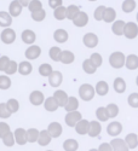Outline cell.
<instances>
[{
	"label": "cell",
	"mask_w": 138,
	"mask_h": 151,
	"mask_svg": "<svg viewBox=\"0 0 138 151\" xmlns=\"http://www.w3.org/2000/svg\"><path fill=\"white\" fill-rule=\"evenodd\" d=\"M96 96V88L90 83H82L79 87V97L84 102H90Z\"/></svg>",
	"instance_id": "6da1fadb"
},
{
	"label": "cell",
	"mask_w": 138,
	"mask_h": 151,
	"mask_svg": "<svg viewBox=\"0 0 138 151\" xmlns=\"http://www.w3.org/2000/svg\"><path fill=\"white\" fill-rule=\"evenodd\" d=\"M109 64L114 69H121L126 64V56L121 51H115L109 56Z\"/></svg>",
	"instance_id": "7a4b0ae2"
},
{
	"label": "cell",
	"mask_w": 138,
	"mask_h": 151,
	"mask_svg": "<svg viewBox=\"0 0 138 151\" xmlns=\"http://www.w3.org/2000/svg\"><path fill=\"white\" fill-rule=\"evenodd\" d=\"M80 120H82V114L79 110L67 112L66 116H64V122L68 127H75Z\"/></svg>",
	"instance_id": "3957f363"
},
{
	"label": "cell",
	"mask_w": 138,
	"mask_h": 151,
	"mask_svg": "<svg viewBox=\"0 0 138 151\" xmlns=\"http://www.w3.org/2000/svg\"><path fill=\"white\" fill-rule=\"evenodd\" d=\"M0 40L6 45H11L16 41V32L12 28H4L0 33Z\"/></svg>",
	"instance_id": "277c9868"
},
{
	"label": "cell",
	"mask_w": 138,
	"mask_h": 151,
	"mask_svg": "<svg viewBox=\"0 0 138 151\" xmlns=\"http://www.w3.org/2000/svg\"><path fill=\"white\" fill-rule=\"evenodd\" d=\"M124 36L126 39H136L138 36V24L136 22H127L126 26H125V30H124Z\"/></svg>",
	"instance_id": "5b68a950"
},
{
	"label": "cell",
	"mask_w": 138,
	"mask_h": 151,
	"mask_svg": "<svg viewBox=\"0 0 138 151\" xmlns=\"http://www.w3.org/2000/svg\"><path fill=\"white\" fill-rule=\"evenodd\" d=\"M82 42L87 48H95L98 45L99 39L95 33H86L82 37Z\"/></svg>",
	"instance_id": "8992f818"
},
{
	"label": "cell",
	"mask_w": 138,
	"mask_h": 151,
	"mask_svg": "<svg viewBox=\"0 0 138 151\" xmlns=\"http://www.w3.org/2000/svg\"><path fill=\"white\" fill-rule=\"evenodd\" d=\"M41 55V47L38 46V45H30L26 52H24V56L28 60H34V59H38Z\"/></svg>",
	"instance_id": "52a82bcc"
},
{
	"label": "cell",
	"mask_w": 138,
	"mask_h": 151,
	"mask_svg": "<svg viewBox=\"0 0 138 151\" xmlns=\"http://www.w3.org/2000/svg\"><path fill=\"white\" fill-rule=\"evenodd\" d=\"M121 132H122V124L118 121H113L107 126V133L113 138H116L118 135H120Z\"/></svg>",
	"instance_id": "ba28073f"
},
{
	"label": "cell",
	"mask_w": 138,
	"mask_h": 151,
	"mask_svg": "<svg viewBox=\"0 0 138 151\" xmlns=\"http://www.w3.org/2000/svg\"><path fill=\"white\" fill-rule=\"evenodd\" d=\"M113 150L114 151H130L131 149L129 147L127 143L125 142V139H121V138H113V140L110 142Z\"/></svg>",
	"instance_id": "9c48e42d"
},
{
	"label": "cell",
	"mask_w": 138,
	"mask_h": 151,
	"mask_svg": "<svg viewBox=\"0 0 138 151\" xmlns=\"http://www.w3.org/2000/svg\"><path fill=\"white\" fill-rule=\"evenodd\" d=\"M15 139H16V144L23 146L28 143V137H27V129L24 128H16L15 129Z\"/></svg>",
	"instance_id": "30bf717a"
},
{
	"label": "cell",
	"mask_w": 138,
	"mask_h": 151,
	"mask_svg": "<svg viewBox=\"0 0 138 151\" xmlns=\"http://www.w3.org/2000/svg\"><path fill=\"white\" fill-rule=\"evenodd\" d=\"M45 96L41 91H33L30 94H29V102L35 105V106H39L41 104L45 103Z\"/></svg>",
	"instance_id": "8fae6325"
},
{
	"label": "cell",
	"mask_w": 138,
	"mask_h": 151,
	"mask_svg": "<svg viewBox=\"0 0 138 151\" xmlns=\"http://www.w3.org/2000/svg\"><path fill=\"white\" fill-rule=\"evenodd\" d=\"M62 82H63V75H62L61 71L58 70H53V73L48 76V83L50 86H52V87H59L62 85Z\"/></svg>",
	"instance_id": "7c38bea8"
},
{
	"label": "cell",
	"mask_w": 138,
	"mask_h": 151,
	"mask_svg": "<svg viewBox=\"0 0 138 151\" xmlns=\"http://www.w3.org/2000/svg\"><path fill=\"white\" fill-rule=\"evenodd\" d=\"M23 5L20 3V0H12L9 5V12L12 17H18L22 14V10H23Z\"/></svg>",
	"instance_id": "4fadbf2b"
},
{
	"label": "cell",
	"mask_w": 138,
	"mask_h": 151,
	"mask_svg": "<svg viewBox=\"0 0 138 151\" xmlns=\"http://www.w3.org/2000/svg\"><path fill=\"white\" fill-rule=\"evenodd\" d=\"M87 23H89V15L84 11H80L79 15L73 19V24L78 28H84L85 26H87Z\"/></svg>",
	"instance_id": "5bb4252c"
},
{
	"label": "cell",
	"mask_w": 138,
	"mask_h": 151,
	"mask_svg": "<svg viewBox=\"0 0 138 151\" xmlns=\"http://www.w3.org/2000/svg\"><path fill=\"white\" fill-rule=\"evenodd\" d=\"M47 131L52 138H59L62 133H63V127H62V124L59 122H51L48 124Z\"/></svg>",
	"instance_id": "9a60e30c"
},
{
	"label": "cell",
	"mask_w": 138,
	"mask_h": 151,
	"mask_svg": "<svg viewBox=\"0 0 138 151\" xmlns=\"http://www.w3.org/2000/svg\"><path fill=\"white\" fill-rule=\"evenodd\" d=\"M21 39H22V41L24 44H27V45H34V42L36 40V34L32 29H26V30L22 32Z\"/></svg>",
	"instance_id": "2e32d148"
},
{
	"label": "cell",
	"mask_w": 138,
	"mask_h": 151,
	"mask_svg": "<svg viewBox=\"0 0 138 151\" xmlns=\"http://www.w3.org/2000/svg\"><path fill=\"white\" fill-rule=\"evenodd\" d=\"M68 39H69V34H68V32L66 29L59 28V29H56L55 30V33H53V40L56 42L64 44V42L68 41Z\"/></svg>",
	"instance_id": "e0dca14e"
},
{
	"label": "cell",
	"mask_w": 138,
	"mask_h": 151,
	"mask_svg": "<svg viewBox=\"0 0 138 151\" xmlns=\"http://www.w3.org/2000/svg\"><path fill=\"white\" fill-rule=\"evenodd\" d=\"M75 132L80 135H85V134H89V129H90V121L87 120H80L77 126H75Z\"/></svg>",
	"instance_id": "ac0fdd59"
},
{
	"label": "cell",
	"mask_w": 138,
	"mask_h": 151,
	"mask_svg": "<svg viewBox=\"0 0 138 151\" xmlns=\"http://www.w3.org/2000/svg\"><path fill=\"white\" fill-rule=\"evenodd\" d=\"M101 121L98 120H93V121H90V129H89V135L91 138H96L101 134L102 132V124L99 123Z\"/></svg>",
	"instance_id": "d6986e66"
},
{
	"label": "cell",
	"mask_w": 138,
	"mask_h": 151,
	"mask_svg": "<svg viewBox=\"0 0 138 151\" xmlns=\"http://www.w3.org/2000/svg\"><path fill=\"white\" fill-rule=\"evenodd\" d=\"M125 26H126V22H124L122 19H116L114 23L111 24V32H113V34L116 35V36L124 35Z\"/></svg>",
	"instance_id": "ffe728a7"
},
{
	"label": "cell",
	"mask_w": 138,
	"mask_h": 151,
	"mask_svg": "<svg viewBox=\"0 0 138 151\" xmlns=\"http://www.w3.org/2000/svg\"><path fill=\"white\" fill-rule=\"evenodd\" d=\"M43 105H44L45 110H46V111H48V112H55V111L59 108V104L57 103V100L55 99V97H53V96H52V97L46 98V99H45V103H44Z\"/></svg>",
	"instance_id": "44dd1931"
},
{
	"label": "cell",
	"mask_w": 138,
	"mask_h": 151,
	"mask_svg": "<svg viewBox=\"0 0 138 151\" xmlns=\"http://www.w3.org/2000/svg\"><path fill=\"white\" fill-rule=\"evenodd\" d=\"M33 71V65L29 60H23L18 64V73L23 76H27V75H30Z\"/></svg>",
	"instance_id": "7402d4cb"
},
{
	"label": "cell",
	"mask_w": 138,
	"mask_h": 151,
	"mask_svg": "<svg viewBox=\"0 0 138 151\" xmlns=\"http://www.w3.org/2000/svg\"><path fill=\"white\" fill-rule=\"evenodd\" d=\"M53 97H55V99L57 100V103L59 104V106H62V108H64V105L67 104V102H68V94L66 93V91H63V90H57V91H55V93H53Z\"/></svg>",
	"instance_id": "603a6c76"
},
{
	"label": "cell",
	"mask_w": 138,
	"mask_h": 151,
	"mask_svg": "<svg viewBox=\"0 0 138 151\" xmlns=\"http://www.w3.org/2000/svg\"><path fill=\"white\" fill-rule=\"evenodd\" d=\"M52 140V137L51 134L48 133L47 129H44V131H40V134H39V139H38V144L40 146H47Z\"/></svg>",
	"instance_id": "cb8c5ba5"
},
{
	"label": "cell",
	"mask_w": 138,
	"mask_h": 151,
	"mask_svg": "<svg viewBox=\"0 0 138 151\" xmlns=\"http://www.w3.org/2000/svg\"><path fill=\"white\" fill-rule=\"evenodd\" d=\"M12 17L10 15V12L6 11H1L0 12V26L3 28H10V26L12 24Z\"/></svg>",
	"instance_id": "d4e9b609"
},
{
	"label": "cell",
	"mask_w": 138,
	"mask_h": 151,
	"mask_svg": "<svg viewBox=\"0 0 138 151\" xmlns=\"http://www.w3.org/2000/svg\"><path fill=\"white\" fill-rule=\"evenodd\" d=\"M95 88H96V93H97L98 96H102V97H103V96L108 94V92H109V85H108L107 81L101 80V81H98V82L96 83Z\"/></svg>",
	"instance_id": "484cf974"
},
{
	"label": "cell",
	"mask_w": 138,
	"mask_h": 151,
	"mask_svg": "<svg viewBox=\"0 0 138 151\" xmlns=\"http://www.w3.org/2000/svg\"><path fill=\"white\" fill-rule=\"evenodd\" d=\"M79 105H80V103H79V100H78L77 97H69L67 104L64 105V110H66L67 112L75 111V110L79 109Z\"/></svg>",
	"instance_id": "4316f807"
},
{
	"label": "cell",
	"mask_w": 138,
	"mask_h": 151,
	"mask_svg": "<svg viewBox=\"0 0 138 151\" xmlns=\"http://www.w3.org/2000/svg\"><path fill=\"white\" fill-rule=\"evenodd\" d=\"M113 87H114V91L116 93H124L125 91H126L127 86H126V81H125L122 78H116L114 80V83H113Z\"/></svg>",
	"instance_id": "83f0119b"
},
{
	"label": "cell",
	"mask_w": 138,
	"mask_h": 151,
	"mask_svg": "<svg viewBox=\"0 0 138 151\" xmlns=\"http://www.w3.org/2000/svg\"><path fill=\"white\" fill-rule=\"evenodd\" d=\"M129 70H136L138 69V56L136 55H129L126 57V64H125Z\"/></svg>",
	"instance_id": "f1b7e54d"
},
{
	"label": "cell",
	"mask_w": 138,
	"mask_h": 151,
	"mask_svg": "<svg viewBox=\"0 0 138 151\" xmlns=\"http://www.w3.org/2000/svg\"><path fill=\"white\" fill-rule=\"evenodd\" d=\"M96 116H97V120L101 121V122H107L110 119L109 112L107 110V106H99V108H97Z\"/></svg>",
	"instance_id": "f546056e"
},
{
	"label": "cell",
	"mask_w": 138,
	"mask_h": 151,
	"mask_svg": "<svg viewBox=\"0 0 138 151\" xmlns=\"http://www.w3.org/2000/svg\"><path fill=\"white\" fill-rule=\"evenodd\" d=\"M103 21L105 23H114L116 21V11L114 7H107V10L104 12Z\"/></svg>",
	"instance_id": "4dcf8cb0"
},
{
	"label": "cell",
	"mask_w": 138,
	"mask_h": 151,
	"mask_svg": "<svg viewBox=\"0 0 138 151\" xmlns=\"http://www.w3.org/2000/svg\"><path fill=\"white\" fill-rule=\"evenodd\" d=\"M136 6H137L136 0H124L121 9L125 14H131V12H133L136 10Z\"/></svg>",
	"instance_id": "1f68e13d"
},
{
	"label": "cell",
	"mask_w": 138,
	"mask_h": 151,
	"mask_svg": "<svg viewBox=\"0 0 138 151\" xmlns=\"http://www.w3.org/2000/svg\"><path fill=\"white\" fill-rule=\"evenodd\" d=\"M82 70H84L87 75H92V74L96 73L97 67L93 64L92 60L89 58V59H85V60L82 62Z\"/></svg>",
	"instance_id": "d6a6232c"
},
{
	"label": "cell",
	"mask_w": 138,
	"mask_h": 151,
	"mask_svg": "<svg viewBox=\"0 0 138 151\" xmlns=\"http://www.w3.org/2000/svg\"><path fill=\"white\" fill-rule=\"evenodd\" d=\"M62 50L59 48V46H52L48 51V56L53 62H61V57H62Z\"/></svg>",
	"instance_id": "836d02e7"
},
{
	"label": "cell",
	"mask_w": 138,
	"mask_h": 151,
	"mask_svg": "<svg viewBox=\"0 0 138 151\" xmlns=\"http://www.w3.org/2000/svg\"><path fill=\"white\" fill-rule=\"evenodd\" d=\"M125 142L127 143V145L131 150H133L138 146V135L136 133H129L125 137Z\"/></svg>",
	"instance_id": "e575fe53"
},
{
	"label": "cell",
	"mask_w": 138,
	"mask_h": 151,
	"mask_svg": "<svg viewBox=\"0 0 138 151\" xmlns=\"http://www.w3.org/2000/svg\"><path fill=\"white\" fill-rule=\"evenodd\" d=\"M79 149V143L70 138V139H66L63 142V150L64 151H77Z\"/></svg>",
	"instance_id": "d590c367"
},
{
	"label": "cell",
	"mask_w": 138,
	"mask_h": 151,
	"mask_svg": "<svg viewBox=\"0 0 138 151\" xmlns=\"http://www.w3.org/2000/svg\"><path fill=\"white\" fill-rule=\"evenodd\" d=\"M75 60V55L72 52V51H68V50H64L62 52V57H61V62L63 64L68 65V64H72V63Z\"/></svg>",
	"instance_id": "8d00e7d4"
},
{
	"label": "cell",
	"mask_w": 138,
	"mask_h": 151,
	"mask_svg": "<svg viewBox=\"0 0 138 151\" xmlns=\"http://www.w3.org/2000/svg\"><path fill=\"white\" fill-rule=\"evenodd\" d=\"M53 73L52 65L48 64V63H43L41 65H39V74L44 78H48L50 75Z\"/></svg>",
	"instance_id": "74e56055"
},
{
	"label": "cell",
	"mask_w": 138,
	"mask_h": 151,
	"mask_svg": "<svg viewBox=\"0 0 138 151\" xmlns=\"http://www.w3.org/2000/svg\"><path fill=\"white\" fill-rule=\"evenodd\" d=\"M53 17L57 21H63L67 18V7H64L63 5L57 7L53 10Z\"/></svg>",
	"instance_id": "f35d334b"
},
{
	"label": "cell",
	"mask_w": 138,
	"mask_h": 151,
	"mask_svg": "<svg viewBox=\"0 0 138 151\" xmlns=\"http://www.w3.org/2000/svg\"><path fill=\"white\" fill-rule=\"evenodd\" d=\"M80 11H81V10H80L79 6H77V5H69V6L67 7V18L70 19V21H73L75 17L79 15Z\"/></svg>",
	"instance_id": "ab89813d"
},
{
	"label": "cell",
	"mask_w": 138,
	"mask_h": 151,
	"mask_svg": "<svg viewBox=\"0 0 138 151\" xmlns=\"http://www.w3.org/2000/svg\"><path fill=\"white\" fill-rule=\"evenodd\" d=\"M1 140H3L4 145H5V146H7V147L14 146V145L16 144L15 133H14V132H10V133H7L5 137H3V138H1Z\"/></svg>",
	"instance_id": "60d3db41"
},
{
	"label": "cell",
	"mask_w": 138,
	"mask_h": 151,
	"mask_svg": "<svg viewBox=\"0 0 138 151\" xmlns=\"http://www.w3.org/2000/svg\"><path fill=\"white\" fill-rule=\"evenodd\" d=\"M40 132L36 128H29L27 129V137H28V143H38Z\"/></svg>",
	"instance_id": "b9f144b4"
},
{
	"label": "cell",
	"mask_w": 138,
	"mask_h": 151,
	"mask_svg": "<svg viewBox=\"0 0 138 151\" xmlns=\"http://www.w3.org/2000/svg\"><path fill=\"white\" fill-rule=\"evenodd\" d=\"M6 75H14V74H16V73H18V63L16 62V60H10V63H9V65L6 67V69H5V71H4Z\"/></svg>",
	"instance_id": "7bdbcfd3"
},
{
	"label": "cell",
	"mask_w": 138,
	"mask_h": 151,
	"mask_svg": "<svg viewBox=\"0 0 138 151\" xmlns=\"http://www.w3.org/2000/svg\"><path fill=\"white\" fill-rule=\"evenodd\" d=\"M11 79H10V76L9 75H1L0 76V90H3V91H5V90H9L10 87H11Z\"/></svg>",
	"instance_id": "ee69618b"
},
{
	"label": "cell",
	"mask_w": 138,
	"mask_h": 151,
	"mask_svg": "<svg viewBox=\"0 0 138 151\" xmlns=\"http://www.w3.org/2000/svg\"><path fill=\"white\" fill-rule=\"evenodd\" d=\"M30 16H32V19L35 21V22H43V21L46 18V11H45L44 9H41V10H39V11L32 12Z\"/></svg>",
	"instance_id": "f6af8a7d"
},
{
	"label": "cell",
	"mask_w": 138,
	"mask_h": 151,
	"mask_svg": "<svg viewBox=\"0 0 138 151\" xmlns=\"http://www.w3.org/2000/svg\"><path fill=\"white\" fill-rule=\"evenodd\" d=\"M6 104H7L9 110L12 112V114H15V112H17V111H18V109H20V103H18V100H17V99H15V98L9 99L7 102H6Z\"/></svg>",
	"instance_id": "bcb514c9"
},
{
	"label": "cell",
	"mask_w": 138,
	"mask_h": 151,
	"mask_svg": "<svg viewBox=\"0 0 138 151\" xmlns=\"http://www.w3.org/2000/svg\"><path fill=\"white\" fill-rule=\"evenodd\" d=\"M105 10H107V7L103 6V5L98 6V7L95 10V12H93V17H95V19H96V21H103Z\"/></svg>",
	"instance_id": "7dc6e473"
},
{
	"label": "cell",
	"mask_w": 138,
	"mask_h": 151,
	"mask_svg": "<svg viewBox=\"0 0 138 151\" xmlns=\"http://www.w3.org/2000/svg\"><path fill=\"white\" fill-rule=\"evenodd\" d=\"M107 110H108V112H109V116H110V119H114V117H116L118 115H119V106L116 105V104H114V103H110V104H108L107 105Z\"/></svg>",
	"instance_id": "c3c4849f"
},
{
	"label": "cell",
	"mask_w": 138,
	"mask_h": 151,
	"mask_svg": "<svg viewBox=\"0 0 138 151\" xmlns=\"http://www.w3.org/2000/svg\"><path fill=\"white\" fill-rule=\"evenodd\" d=\"M12 115V112L9 110L6 103H0V117L1 119H9Z\"/></svg>",
	"instance_id": "681fc988"
},
{
	"label": "cell",
	"mask_w": 138,
	"mask_h": 151,
	"mask_svg": "<svg viewBox=\"0 0 138 151\" xmlns=\"http://www.w3.org/2000/svg\"><path fill=\"white\" fill-rule=\"evenodd\" d=\"M43 9V3L40 1V0H32L30 4L28 5V10L32 12H35V11H39Z\"/></svg>",
	"instance_id": "f907efd6"
},
{
	"label": "cell",
	"mask_w": 138,
	"mask_h": 151,
	"mask_svg": "<svg viewBox=\"0 0 138 151\" xmlns=\"http://www.w3.org/2000/svg\"><path fill=\"white\" fill-rule=\"evenodd\" d=\"M127 103L131 108L133 109H137L138 108V93L134 92V93H131L127 98Z\"/></svg>",
	"instance_id": "816d5d0a"
},
{
	"label": "cell",
	"mask_w": 138,
	"mask_h": 151,
	"mask_svg": "<svg viewBox=\"0 0 138 151\" xmlns=\"http://www.w3.org/2000/svg\"><path fill=\"white\" fill-rule=\"evenodd\" d=\"M90 59L92 60V63L97 67V68H99L102 65V63H103V58H102V56L99 55V53H97V52H95V53H92L91 56H90Z\"/></svg>",
	"instance_id": "f5cc1de1"
},
{
	"label": "cell",
	"mask_w": 138,
	"mask_h": 151,
	"mask_svg": "<svg viewBox=\"0 0 138 151\" xmlns=\"http://www.w3.org/2000/svg\"><path fill=\"white\" fill-rule=\"evenodd\" d=\"M11 132V128L10 126L6 123V122H0V138L5 137L7 133Z\"/></svg>",
	"instance_id": "db71d44e"
},
{
	"label": "cell",
	"mask_w": 138,
	"mask_h": 151,
	"mask_svg": "<svg viewBox=\"0 0 138 151\" xmlns=\"http://www.w3.org/2000/svg\"><path fill=\"white\" fill-rule=\"evenodd\" d=\"M10 60L11 59L7 56H1V58H0V71H5V69L9 65Z\"/></svg>",
	"instance_id": "11a10c76"
},
{
	"label": "cell",
	"mask_w": 138,
	"mask_h": 151,
	"mask_svg": "<svg viewBox=\"0 0 138 151\" xmlns=\"http://www.w3.org/2000/svg\"><path fill=\"white\" fill-rule=\"evenodd\" d=\"M62 5H63V0H48V6L53 10Z\"/></svg>",
	"instance_id": "9f6ffc18"
},
{
	"label": "cell",
	"mask_w": 138,
	"mask_h": 151,
	"mask_svg": "<svg viewBox=\"0 0 138 151\" xmlns=\"http://www.w3.org/2000/svg\"><path fill=\"white\" fill-rule=\"evenodd\" d=\"M98 150H99V151H114V150H113V146H111L110 143H102L101 145H99Z\"/></svg>",
	"instance_id": "6f0895ef"
},
{
	"label": "cell",
	"mask_w": 138,
	"mask_h": 151,
	"mask_svg": "<svg viewBox=\"0 0 138 151\" xmlns=\"http://www.w3.org/2000/svg\"><path fill=\"white\" fill-rule=\"evenodd\" d=\"M30 1H32V0H20V3H21L24 7H28V5L30 4Z\"/></svg>",
	"instance_id": "680465c9"
},
{
	"label": "cell",
	"mask_w": 138,
	"mask_h": 151,
	"mask_svg": "<svg viewBox=\"0 0 138 151\" xmlns=\"http://www.w3.org/2000/svg\"><path fill=\"white\" fill-rule=\"evenodd\" d=\"M89 151H99V150H98V149H90Z\"/></svg>",
	"instance_id": "91938a15"
},
{
	"label": "cell",
	"mask_w": 138,
	"mask_h": 151,
	"mask_svg": "<svg viewBox=\"0 0 138 151\" xmlns=\"http://www.w3.org/2000/svg\"><path fill=\"white\" fill-rule=\"evenodd\" d=\"M136 83H137V86H138V75H137V78H136Z\"/></svg>",
	"instance_id": "94428289"
},
{
	"label": "cell",
	"mask_w": 138,
	"mask_h": 151,
	"mask_svg": "<svg viewBox=\"0 0 138 151\" xmlns=\"http://www.w3.org/2000/svg\"><path fill=\"white\" fill-rule=\"evenodd\" d=\"M136 18H137V23H138V12H137V16H136Z\"/></svg>",
	"instance_id": "6125c7cd"
},
{
	"label": "cell",
	"mask_w": 138,
	"mask_h": 151,
	"mask_svg": "<svg viewBox=\"0 0 138 151\" xmlns=\"http://www.w3.org/2000/svg\"><path fill=\"white\" fill-rule=\"evenodd\" d=\"M89 1H97V0H89Z\"/></svg>",
	"instance_id": "be15d7a7"
},
{
	"label": "cell",
	"mask_w": 138,
	"mask_h": 151,
	"mask_svg": "<svg viewBox=\"0 0 138 151\" xmlns=\"http://www.w3.org/2000/svg\"><path fill=\"white\" fill-rule=\"evenodd\" d=\"M46 151H53V150H46Z\"/></svg>",
	"instance_id": "e7e4bbea"
}]
</instances>
